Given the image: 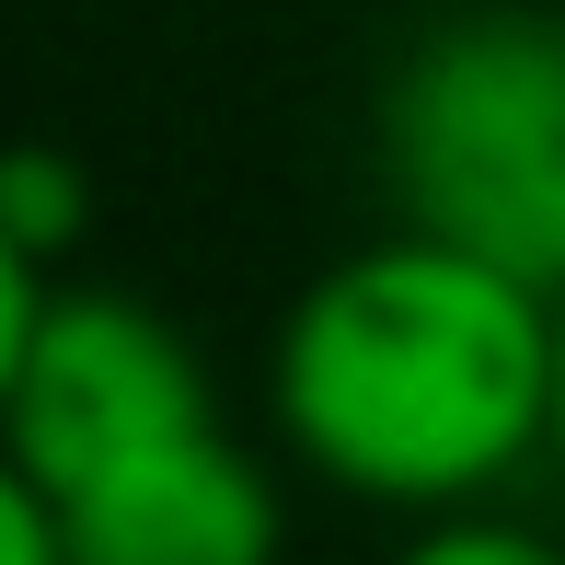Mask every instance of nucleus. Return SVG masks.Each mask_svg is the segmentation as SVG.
I'll use <instances>...</instances> for the list:
<instances>
[{
    "instance_id": "nucleus-1",
    "label": "nucleus",
    "mask_w": 565,
    "mask_h": 565,
    "mask_svg": "<svg viewBox=\"0 0 565 565\" xmlns=\"http://www.w3.org/2000/svg\"><path fill=\"white\" fill-rule=\"evenodd\" d=\"M266 404L277 439L370 508H484L554 427V289L393 220L289 300Z\"/></svg>"
},
{
    "instance_id": "nucleus-2",
    "label": "nucleus",
    "mask_w": 565,
    "mask_h": 565,
    "mask_svg": "<svg viewBox=\"0 0 565 565\" xmlns=\"http://www.w3.org/2000/svg\"><path fill=\"white\" fill-rule=\"evenodd\" d=\"M381 185L393 220L473 243L520 277H565V23L450 12L381 82Z\"/></svg>"
},
{
    "instance_id": "nucleus-3",
    "label": "nucleus",
    "mask_w": 565,
    "mask_h": 565,
    "mask_svg": "<svg viewBox=\"0 0 565 565\" xmlns=\"http://www.w3.org/2000/svg\"><path fill=\"white\" fill-rule=\"evenodd\" d=\"M196 416H220V381L162 300L46 277L35 323H23V358H12V393H0V450L46 497L127 461V450H150V439H173V427H196Z\"/></svg>"
},
{
    "instance_id": "nucleus-4",
    "label": "nucleus",
    "mask_w": 565,
    "mask_h": 565,
    "mask_svg": "<svg viewBox=\"0 0 565 565\" xmlns=\"http://www.w3.org/2000/svg\"><path fill=\"white\" fill-rule=\"evenodd\" d=\"M46 508H58V554L70 565H277L289 554L277 473L231 439V416L173 427V439L58 484Z\"/></svg>"
},
{
    "instance_id": "nucleus-5",
    "label": "nucleus",
    "mask_w": 565,
    "mask_h": 565,
    "mask_svg": "<svg viewBox=\"0 0 565 565\" xmlns=\"http://www.w3.org/2000/svg\"><path fill=\"white\" fill-rule=\"evenodd\" d=\"M0 231L58 277V254L93 231V173L70 162V150H46V139H12L0 150Z\"/></svg>"
},
{
    "instance_id": "nucleus-6",
    "label": "nucleus",
    "mask_w": 565,
    "mask_h": 565,
    "mask_svg": "<svg viewBox=\"0 0 565 565\" xmlns=\"http://www.w3.org/2000/svg\"><path fill=\"white\" fill-rule=\"evenodd\" d=\"M393 565H565V543L531 520H497V508H439V520H416V543Z\"/></svg>"
},
{
    "instance_id": "nucleus-7",
    "label": "nucleus",
    "mask_w": 565,
    "mask_h": 565,
    "mask_svg": "<svg viewBox=\"0 0 565 565\" xmlns=\"http://www.w3.org/2000/svg\"><path fill=\"white\" fill-rule=\"evenodd\" d=\"M0 565H70L58 554V508H46V484L12 450H0Z\"/></svg>"
},
{
    "instance_id": "nucleus-8",
    "label": "nucleus",
    "mask_w": 565,
    "mask_h": 565,
    "mask_svg": "<svg viewBox=\"0 0 565 565\" xmlns=\"http://www.w3.org/2000/svg\"><path fill=\"white\" fill-rule=\"evenodd\" d=\"M35 300H46V266L0 231V393H12V358H23V323H35Z\"/></svg>"
},
{
    "instance_id": "nucleus-9",
    "label": "nucleus",
    "mask_w": 565,
    "mask_h": 565,
    "mask_svg": "<svg viewBox=\"0 0 565 565\" xmlns=\"http://www.w3.org/2000/svg\"><path fill=\"white\" fill-rule=\"evenodd\" d=\"M543 473L565 484V277H554V427H543Z\"/></svg>"
}]
</instances>
